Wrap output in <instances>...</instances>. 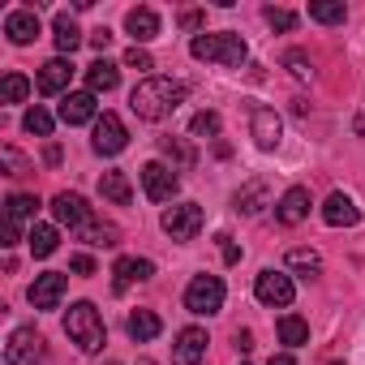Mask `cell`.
Listing matches in <instances>:
<instances>
[{"mask_svg":"<svg viewBox=\"0 0 365 365\" xmlns=\"http://www.w3.org/2000/svg\"><path fill=\"white\" fill-rule=\"evenodd\" d=\"M52 31H56V48H61V52H73V48L82 43V31H78V22H73L69 14H56Z\"/></svg>","mask_w":365,"mask_h":365,"instance_id":"obj_30","label":"cell"},{"mask_svg":"<svg viewBox=\"0 0 365 365\" xmlns=\"http://www.w3.org/2000/svg\"><path fill=\"white\" fill-rule=\"evenodd\" d=\"M220 241H224V245H220V250H224V262H241V250H237L228 237H220Z\"/></svg>","mask_w":365,"mask_h":365,"instance_id":"obj_42","label":"cell"},{"mask_svg":"<svg viewBox=\"0 0 365 365\" xmlns=\"http://www.w3.org/2000/svg\"><path fill=\"white\" fill-rule=\"evenodd\" d=\"M5 35H9V43H18V48L35 43V39H39V14H35V9H14V14L5 18Z\"/></svg>","mask_w":365,"mask_h":365,"instance_id":"obj_17","label":"cell"},{"mask_svg":"<svg viewBox=\"0 0 365 365\" xmlns=\"http://www.w3.org/2000/svg\"><path fill=\"white\" fill-rule=\"evenodd\" d=\"M254 297H258L262 305L288 309V305H292V297H297V284H292V275H288V271L267 267V271H258V279H254Z\"/></svg>","mask_w":365,"mask_h":365,"instance_id":"obj_5","label":"cell"},{"mask_svg":"<svg viewBox=\"0 0 365 365\" xmlns=\"http://www.w3.org/2000/svg\"><path fill=\"white\" fill-rule=\"evenodd\" d=\"M279 344H288V348L309 344V322L297 318V314H284V318H279Z\"/></svg>","mask_w":365,"mask_h":365,"instance_id":"obj_29","label":"cell"},{"mask_svg":"<svg viewBox=\"0 0 365 365\" xmlns=\"http://www.w3.org/2000/svg\"><path fill=\"white\" fill-rule=\"evenodd\" d=\"M159 224H163V232H168L172 241H194V237L202 232V207H198V202H180V207H168Z\"/></svg>","mask_w":365,"mask_h":365,"instance_id":"obj_6","label":"cell"},{"mask_svg":"<svg viewBox=\"0 0 365 365\" xmlns=\"http://www.w3.org/2000/svg\"><path fill=\"white\" fill-rule=\"evenodd\" d=\"M279 133H284L279 112H275V108H267V103H258V108L250 112V138H254L262 150H275V146H279Z\"/></svg>","mask_w":365,"mask_h":365,"instance_id":"obj_10","label":"cell"},{"mask_svg":"<svg viewBox=\"0 0 365 365\" xmlns=\"http://www.w3.org/2000/svg\"><path fill=\"white\" fill-rule=\"evenodd\" d=\"M91 146H95V155H103V159L120 155V150L129 146V129H125V120H120L116 112H103V116L95 120V138H91Z\"/></svg>","mask_w":365,"mask_h":365,"instance_id":"obj_7","label":"cell"},{"mask_svg":"<svg viewBox=\"0 0 365 365\" xmlns=\"http://www.w3.org/2000/svg\"><path fill=\"white\" fill-rule=\"evenodd\" d=\"M232 339H237V352H250V348H254V335H250V331H237Z\"/></svg>","mask_w":365,"mask_h":365,"instance_id":"obj_43","label":"cell"},{"mask_svg":"<svg viewBox=\"0 0 365 365\" xmlns=\"http://www.w3.org/2000/svg\"><path fill=\"white\" fill-rule=\"evenodd\" d=\"M69 78H73V65H69L65 56H52V61L39 69L35 86H39V95H61V91L69 86Z\"/></svg>","mask_w":365,"mask_h":365,"instance_id":"obj_18","label":"cell"},{"mask_svg":"<svg viewBox=\"0 0 365 365\" xmlns=\"http://www.w3.org/2000/svg\"><path fill=\"white\" fill-rule=\"evenodd\" d=\"M22 129H26V133H35V138H48V133H52V112L31 108V112L22 116Z\"/></svg>","mask_w":365,"mask_h":365,"instance_id":"obj_34","label":"cell"},{"mask_svg":"<svg viewBox=\"0 0 365 365\" xmlns=\"http://www.w3.org/2000/svg\"><path fill=\"white\" fill-rule=\"evenodd\" d=\"M138 365H155V361H146V356H142V361H138Z\"/></svg>","mask_w":365,"mask_h":365,"instance_id":"obj_46","label":"cell"},{"mask_svg":"<svg viewBox=\"0 0 365 365\" xmlns=\"http://www.w3.org/2000/svg\"><path fill=\"white\" fill-rule=\"evenodd\" d=\"M125 331H129V339H133V344H150V339L163 331V322H159V314H155V309H133V314L125 318Z\"/></svg>","mask_w":365,"mask_h":365,"instance_id":"obj_21","label":"cell"},{"mask_svg":"<svg viewBox=\"0 0 365 365\" xmlns=\"http://www.w3.org/2000/svg\"><path fill=\"white\" fill-rule=\"evenodd\" d=\"M61 297H65V275H61V271L35 275V284H31V305H35V309H56Z\"/></svg>","mask_w":365,"mask_h":365,"instance_id":"obj_16","label":"cell"},{"mask_svg":"<svg viewBox=\"0 0 365 365\" xmlns=\"http://www.w3.org/2000/svg\"><path fill=\"white\" fill-rule=\"evenodd\" d=\"M78 237H82L86 245H95V250H112V245H120V228L108 224V220H86V224L78 228Z\"/></svg>","mask_w":365,"mask_h":365,"instance_id":"obj_23","label":"cell"},{"mask_svg":"<svg viewBox=\"0 0 365 365\" xmlns=\"http://www.w3.org/2000/svg\"><path fill=\"white\" fill-rule=\"evenodd\" d=\"M52 215H56V224L82 228V224L91 220V207H86L82 194H56V198H52Z\"/></svg>","mask_w":365,"mask_h":365,"instance_id":"obj_19","label":"cell"},{"mask_svg":"<svg viewBox=\"0 0 365 365\" xmlns=\"http://www.w3.org/2000/svg\"><path fill=\"white\" fill-rule=\"evenodd\" d=\"M26 95H31V82L22 73H5V82H0V99H5V103H22Z\"/></svg>","mask_w":365,"mask_h":365,"instance_id":"obj_32","label":"cell"},{"mask_svg":"<svg viewBox=\"0 0 365 365\" xmlns=\"http://www.w3.org/2000/svg\"><path fill=\"white\" fill-rule=\"evenodd\" d=\"M180 103H185V82L176 78H142L129 95V108L138 120H168Z\"/></svg>","mask_w":365,"mask_h":365,"instance_id":"obj_1","label":"cell"},{"mask_svg":"<svg viewBox=\"0 0 365 365\" xmlns=\"http://www.w3.org/2000/svg\"><path fill=\"white\" fill-rule=\"evenodd\" d=\"M155 275V262L150 258H116V267H112V288L116 292H129L133 284H142V279H150Z\"/></svg>","mask_w":365,"mask_h":365,"instance_id":"obj_15","label":"cell"},{"mask_svg":"<svg viewBox=\"0 0 365 365\" xmlns=\"http://www.w3.org/2000/svg\"><path fill=\"white\" fill-rule=\"evenodd\" d=\"M125 31H129L138 43H150V39L159 35V14L146 9V5H142V9H129V14H125Z\"/></svg>","mask_w":365,"mask_h":365,"instance_id":"obj_22","label":"cell"},{"mask_svg":"<svg viewBox=\"0 0 365 365\" xmlns=\"http://www.w3.org/2000/svg\"><path fill=\"white\" fill-rule=\"evenodd\" d=\"M65 335L82 348V352H99L108 344V327L99 318V309L91 301H73L69 314H65Z\"/></svg>","mask_w":365,"mask_h":365,"instance_id":"obj_3","label":"cell"},{"mask_svg":"<svg viewBox=\"0 0 365 365\" xmlns=\"http://www.w3.org/2000/svg\"><path fill=\"white\" fill-rule=\"evenodd\" d=\"M309 18L322 22V26H339V22L348 18V9L339 5V0H314V5H309Z\"/></svg>","mask_w":365,"mask_h":365,"instance_id":"obj_31","label":"cell"},{"mask_svg":"<svg viewBox=\"0 0 365 365\" xmlns=\"http://www.w3.org/2000/svg\"><path fill=\"white\" fill-rule=\"evenodd\" d=\"M61 120H65V125H91V120H99L95 95H91V91H69V95L61 99Z\"/></svg>","mask_w":365,"mask_h":365,"instance_id":"obj_13","label":"cell"},{"mask_svg":"<svg viewBox=\"0 0 365 365\" xmlns=\"http://www.w3.org/2000/svg\"><path fill=\"white\" fill-rule=\"evenodd\" d=\"M116 82H120V69L112 61H103V56L86 69V91L91 95H108V91H116Z\"/></svg>","mask_w":365,"mask_h":365,"instance_id":"obj_24","label":"cell"},{"mask_svg":"<svg viewBox=\"0 0 365 365\" xmlns=\"http://www.w3.org/2000/svg\"><path fill=\"white\" fill-rule=\"evenodd\" d=\"M5 361L9 365H43V335L35 327H18L5 344Z\"/></svg>","mask_w":365,"mask_h":365,"instance_id":"obj_8","label":"cell"},{"mask_svg":"<svg viewBox=\"0 0 365 365\" xmlns=\"http://www.w3.org/2000/svg\"><path fill=\"white\" fill-rule=\"evenodd\" d=\"M125 65H129V69H155V61H150V52H142L138 43H133L129 52H125Z\"/></svg>","mask_w":365,"mask_h":365,"instance_id":"obj_37","label":"cell"},{"mask_svg":"<svg viewBox=\"0 0 365 365\" xmlns=\"http://www.w3.org/2000/svg\"><path fill=\"white\" fill-rule=\"evenodd\" d=\"M56 241H61V232H56L52 224H31L26 245H31V254H35V258H52V254H56Z\"/></svg>","mask_w":365,"mask_h":365,"instance_id":"obj_27","label":"cell"},{"mask_svg":"<svg viewBox=\"0 0 365 365\" xmlns=\"http://www.w3.org/2000/svg\"><path fill=\"white\" fill-rule=\"evenodd\" d=\"M5 163H9L14 172H18V168H26V163H22V155H18V150H9V146H5Z\"/></svg>","mask_w":365,"mask_h":365,"instance_id":"obj_44","label":"cell"},{"mask_svg":"<svg viewBox=\"0 0 365 365\" xmlns=\"http://www.w3.org/2000/svg\"><path fill=\"white\" fill-rule=\"evenodd\" d=\"M91 43H95V48H99V52H103V48H108V43H112V31H108V26H99V31H95V35H91Z\"/></svg>","mask_w":365,"mask_h":365,"instance_id":"obj_41","label":"cell"},{"mask_svg":"<svg viewBox=\"0 0 365 365\" xmlns=\"http://www.w3.org/2000/svg\"><path fill=\"white\" fill-rule=\"evenodd\" d=\"M267 365H297V361H292V352H275V356H271Z\"/></svg>","mask_w":365,"mask_h":365,"instance_id":"obj_45","label":"cell"},{"mask_svg":"<svg viewBox=\"0 0 365 365\" xmlns=\"http://www.w3.org/2000/svg\"><path fill=\"white\" fill-rule=\"evenodd\" d=\"M69 267H73L78 275H95V258H91V254H73V262H69Z\"/></svg>","mask_w":365,"mask_h":365,"instance_id":"obj_39","label":"cell"},{"mask_svg":"<svg viewBox=\"0 0 365 365\" xmlns=\"http://www.w3.org/2000/svg\"><path fill=\"white\" fill-rule=\"evenodd\" d=\"M190 56L194 61H215L224 69H241L250 61V48H245V39L237 31H215V35H194Z\"/></svg>","mask_w":365,"mask_h":365,"instance_id":"obj_2","label":"cell"},{"mask_svg":"<svg viewBox=\"0 0 365 365\" xmlns=\"http://www.w3.org/2000/svg\"><path fill=\"white\" fill-rule=\"evenodd\" d=\"M284 65H288V69H292L297 78H314V65H309V61H305L301 52H288V56H284Z\"/></svg>","mask_w":365,"mask_h":365,"instance_id":"obj_38","label":"cell"},{"mask_svg":"<svg viewBox=\"0 0 365 365\" xmlns=\"http://www.w3.org/2000/svg\"><path fill=\"white\" fill-rule=\"evenodd\" d=\"M309 207H314L309 190H305V185H292V190H284V198L275 202V220L292 228V224H301V220L309 215Z\"/></svg>","mask_w":365,"mask_h":365,"instance_id":"obj_14","label":"cell"},{"mask_svg":"<svg viewBox=\"0 0 365 365\" xmlns=\"http://www.w3.org/2000/svg\"><path fill=\"white\" fill-rule=\"evenodd\" d=\"M207 331L202 327H185V331H176V344H172V365H202L207 356Z\"/></svg>","mask_w":365,"mask_h":365,"instance_id":"obj_11","label":"cell"},{"mask_svg":"<svg viewBox=\"0 0 365 365\" xmlns=\"http://www.w3.org/2000/svg\"><path fill=\"white\" fill-rule=\"evenodd\" d=\"M322 220H327L331 228H352V224L361 220V211H356V202H352L348 194H339V190H335V194L322 202Z\"/></svg>","mask_w":365,"mask_h":365,"instance_id":"obj_20","label":"cell"},{"mask_svg":"<svg viewBox=\"0 0 365 365\" xmlns=\"http://www.w3.org/2000/svg\"><path fill=\"white\" fill-rule=\"evenodd\" d=\"M185 309L198 318H211L224 309V279L220 275H194L185 288Z\"/></svg>","mask_w":365,"mask_h":365,"instance_id":"obj_4","label":"cell"},{"mask_svg":"<svg viewBox=\"0 0 365 365\" xmlns=\"http://www.w3.org/2000/svg\"><path fill=\"white\" fill-rule=\"evenodd\" d=\"M262 18H267L275 31H292V26H297V14H292V9H275V5H267Z\"/></svg>","mask_w":365,"mask_h":365,"instance_id":"obj_36","label":"cell"},{"mask_svg":"<svg viewBox=\"0 0 365 365\" xmlns=\"http://www.w3.org/2000/svg\"><path fill=\"white\" fill-rule=\"evenodd\" d=\"M288 267L301 271V275H318L322 271V258L314 250H288Z\"/></svg>","mask_w":365,"mask_h":365,"instance_id":"obj_33","label":"cell"},{"mask_svg":"<svg viewBox=\"0 0 365 365\" xmlns=\"http://www.w3.org/2000/svg\"><path fill=\"white\" fill-rule=\"evenodd\" d=\"M99 194L108 202H116V207H129L133 202V190H129V176L125 172H103L99 176Z\"/></svg>","mask_w":365,"mask_h":365,"instance_id":"obj_26","label":"cell"},{"mask_svg":"<svg viewBox=\"0 0 365 365\" xmlns=\"http://www.w3.org/2000/svg\"><path fill=\"white\" fill-rule=\"evenodd\" d=\"M190 133H194V138H215V133H220V112H198V116L190 120Z\"/></svg>","mask_w":365,"mask_h":365,"instance_id":"obj_35","label":"cell"},{"mask_svg":"<svg viewBox=\"0 0 365 365\" xmlns=\"http://www.w3.org/2000/svg\"><path fill=\"white\" fill-rule=\"evenodd\" d=\"M159 150H163V159H172L176 172H190V168L198 163V150H194L185 138H159Z\"/></svg>","mask_w":365,"mask_h":365,"instance_id":"obj_25","label":"cell"},{"mask_svg":"<svg viewBox=\"0 0 365 365\" xmlns=\"http://www.w3.org/2000/svg\"><path fill=\"white\" fill-rule=\"evenodd\" d=\"M232 202H237V211H241V215H258V211L267 207V185H262V180H250L245 190H237V198H232Z\"/></svg>","mask_w":365,"mask_h":365,"instance_id":"obj_28","label":"cell"},{"mask_svg":"<svg viewBox=\"0 0 365 365\" xmlns=\"http://www.w3.org/2000/svg\"><path fill=\"white\" fill-rule=\"evenodd\" d=\"M35 211H39V198H35V194H14V198L5 202V245H18L22 224L35 220Z\"/></svg>","mask_w":365,"mask_h":365,"instance_id":"obj_12","label":"cell"},{"mask_svg":"<svg viewBox=\"0 0 365 365\" xmlns=\"http://www.w3.org/2000/svg\"><path fill=\"white\" fill-rule=\"evenodd\" d=\"M142 190H146L150 202H172L176 190H180V176H176V168H168V163L155 159V163L142 168Z\"/></svg>","mask_w":365,"mask_h":365,"instance_id":"obj_9","label":"cell"},{"mask_svg":"<svg viewBox=\"0 0 365 365\" xmlns=\"http://www.w3.org/2000/svg\"><path fill=\"white\" fill-rule=\"evenodd\" d=\"M180 26H185V31L202 26V14H198V9H185V14H180Z\"/></svg>","mask_w":365,"mask_h":365,"instance_id":"obj_40","label":"cell"}]
</instances>
